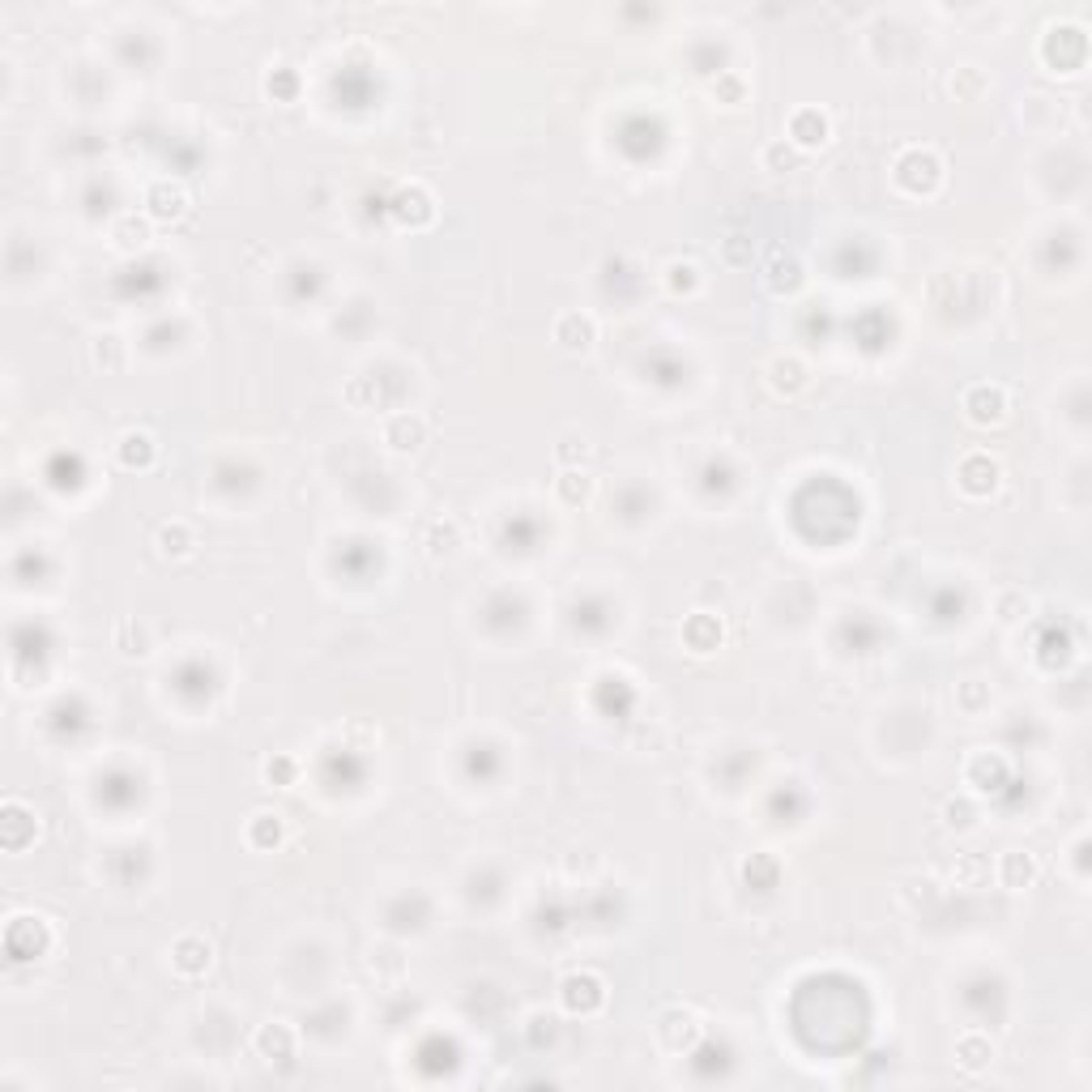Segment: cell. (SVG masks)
Returning <instances> with one entry per match:
<instances>
[{
	"label": "cell",
	"mask_w": 1092,
	"mask_h": 1092,
	"mask_svg": "<svg viewBox=\"0 0 1092 1092\" xmlns=\"http://www.w3.org/2000/svg\"><path fill=\"white\" fill-rule=\"evenodd\" d=\"M342 1015H350V1011L334 999V1003H325V1007H316V1011L303 1015V1033L316 1037V1042H338V1037H346V1024H334Z\"/></svg>",
	"instance_id": "52a82bcc"
},
{
	"label": "cell",
	"mask_w": 1092,
	"mask_h": 1092,
	"mask_svg": "<svg viewBox=\"0 0 1092 1092\" xmlns=\"http://www.w3.org/2000/svg\"><path fill=\"white\" fill-rule=\"evenodd\" d=\"M611 508L619 512V521L640 526V521H649V517H654V491L627 483V487H619V495H611Z\"/></svg>",
	"instance_id": "8992f818"
},
{
	"label": "cell",
	"mask_w": 1092,
	"mask_h": 1092,
	"mask_svg": "<svg viewBox=\"0 0 1092 1092\" xmlns=\"http://www.w3.org/2000/svg\"><path fill=\"white\" fill-rule=\"evenodd\" d=\"M504 551H512V555H534L538 547H542V521L538 517H526V512H517L508 526H504Z\"/></svg>",
	"instance_id": "5b68a950"
},
{
	"label": "cell",
	"mask_w": 1092,
	"mask_h": 1092,
	"mask_svg": "<svg viewBox=\"0 0 1092 1092\" xmlns=\"http://www.w3.org/2000/svg\"><path fill=\"white\" fill-rule=\"evenodd\" d=\"M526 623H530V606H526L521 594L499 590V594H491L483 602V627L495 631V636H517Z\"/></svg>",
	"instance_id": "6da1fadb"
},
{
	"label": "cell",
	"mask_w": 1092,
	"mask_h": 1092,
	"mask_svg": "<svg viewBox=\"0 0 1092 1092\" xmlns=\"http://www.w3.org/2000/svg\"><path fill=\"white\" fill-rule=\"evenodd\" d=\"M960 999H965L969 1007H978V1015H982V1020H986V1015H990V1020H999V1015H1003V982H999V978H990V973H978V978H969V982H965V994H960Z\"/></svg>",
	"instance_id": "3957f363"
},
{
	"label": "cell",
	"mask_w": 1092,
	"mask_h": 1092,
	"mask_svg": "<svg viewBox=\"0 0 1092 1092\" xmlns=\"http://www.w3.org/2000/svg\"><path fill=\"white\" fill-rule=\"evenodd\" d=\"M730 478H734V470L726 466V457H718V462H709V466L700 470V483L709 487V491H713V487H730Z\"/></svg>",
	"instance_id": "ba28073f"
},
{
	"label": "cell",
	"mask_w": 1092,
	"mask_h": 1092,
	"mask_svg": "<svg viewBox=\"0 0 1092 1092\" xmlns=\"http://www.w3.org/2000/svg\"><path fill=\"white\" fill-rule=\"evenodd\" d=\"M427 922H431V905H427L423 892L402 896L398 909H384V926H389L393 935H419V930H427Z\"/></svg>",
	"instance_id": "7a4b0ae2"
},
{
	"label": "cell",
	"mask_w": 1092,
	"mask_h": 1092,
	"mask_svg": "<svg viewBox=\"0 0 1092 1092\" xmlns=\"http://www.w3.org/2000/svg\"><path fill=\"white\" fill-rule=\"evenodd\" d=\"M568 615H572V627H576V631H590V636H598V631H606V627L615 623V619H611V615H615V606H611L606 598H598V594L576 598Z\"/></svg>",
	"instance_id": "277c9868"
}]
</instances>
